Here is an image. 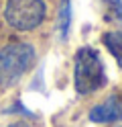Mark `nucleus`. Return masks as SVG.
<instances>
[{"instance_id": "obj_1", "label": "nucleus", "mask_w": 122, "mask_h": 127, "mask_svg": "<svg viewBox=\"0 0 122 127\" xmlns=\"http://www.w3.org/2000/svg\"><path fill=\"white\" fill-rule=\"evenodd\" d=\"M73 80L79 94H92L102 88L106 82L104 64L96 49L81 47L75 53V66H73Z\"/></svg>"}, {"instance_id": "obj_2", "label": "nucleus", "mask_w": 122, "mask_h": 127, "mask_svg": "<svg viewBox=\"0 0 122 127\" xmlns=\"http://www.w3.org/2000/svg\"><path fill=\"white\" fill-rule=\"evenodd\" d=\"M35 60V49L29 43H10L0 49V86L10 88L22 78Z\"/></svg>"}, {"instance_id": "obj_3", "label": "nucleus", "mask_w": 122, "mask_h": 127, "mask_svg": "<svg viewBox=\"0 0 122 127\" xmlns=\"http://www.w3.org/2000/svg\"><path fill=\"white\" fill-rule=\"evenodd\" d=\"M6 23L16 31H33L45 19L43 0H6Z\"/></svg>"}, {"instance_id": "obj_4", "label": "nucleus", "mask_w": 122, "mask_h": 127, "mask_svg": "<svg viewBox=\"0 0 122 127\" xmlns=\"http://www.w3.org/2000/svg\"><path fill=\"white\" fill-rule=\"evenodd\" d=\"M118 119H122V105L116 96L106 98L102 105L89 111V121L94 123H112V121H118Z\"/></svg>"}, {"instance_id": "obj_5", "label": "nucleus", "mask_w": 122, "mask_h": 127, "mask_svg": "<svg viewBox=\"0 0 122 127\" xmlns=\"http://www.w3.org/2000/svg\"><path fill=\"white\" fill-rule=\"evenodd\" d=\"M102 41L108 47V51L116 58L118 66L122 68V33L120 31H106L102 35Z\"/></svg>"}, {"instance_id": "obj_6", "label": "nucleus", "mask_w": 122, "mask_h": 127, "mask_svg": "<svg viewBox=\"0 0 122 127\" xmlns=\"http://www.w3.org/2000/svg\"><path fill=\"white\" fill-rule=\"evenodd\" d=\"M102 6H104L106 19L122 25V0H102Z\"/></svg>"}, {"instance_id": "obj_7", "label": "nucleus", "mask_w": 122, "mask_h": 127, "mask_svg": "<svg viewBox=\"0 0 122 127\" xmlns=\"http://www.w3.org/2000/svg\"><path fill=\"white\" fill-rule=\"evenodd\" d=\"M69 21H71V2L69 0H63L61 2V10H59V31H61V37H67Z\"/></svg>"}, {"instance_id": "obj_8", "label": "nucleus", "mask_w": 122, "mask_h": 127, "mask_svg": "<svg viewBox=\"0 0 122 127\" xmlns=\"http://www.w3.org/2000/svg\"><path fill=\"white\" fill-rule=\"evenodd\" d=\"M8 127H27L24 123H12V125H8Z\"/></svg>"}]
</instances>
